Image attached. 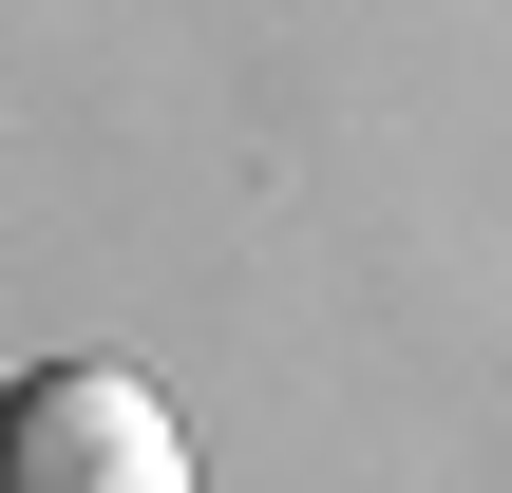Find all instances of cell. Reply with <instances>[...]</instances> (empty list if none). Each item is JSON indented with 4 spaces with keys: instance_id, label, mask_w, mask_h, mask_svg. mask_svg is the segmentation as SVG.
<instances>
[{
    "instance_id": "cell-1",
    "label": "cell",
    "mask_w": 512,
    "mask_h": 493,
    "mask_svg": "<svg viewBox=\"0 0 512 493\" xmlns=\"http://www.w3.org/2000/svg\"><path fill=\"white\" fill-rule=\"evenodd\" d=\"M0 493H190V437L133 361H19L0 380Z\"/></svg>"
}]
</instances>
